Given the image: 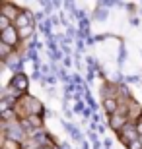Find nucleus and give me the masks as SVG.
Listing matches in <instances>:
<instances>
[{
    "label": "nucleus",
    "mask_w": 142,
    "mask_h": 149,
    "mask_svg": "<svg viewBox=\"0 0 142 149\" xmlns=\"http://www.w3.org/2000/svg\"><path fill=\"white\" fill-rule=\"evenodd\" d=\"M25 138V130H23L22 124H18V122H12L6 126V139H12V141H22Z\"/></svg>",
    "instance_id": "obj_1"
},
{
    "label": "nucleus",
    "mask_w": 142,
    "mask_h": 149,
    "mask_svg": "<svg viewBox=\"0 0 142 149\" xmlns=\"http://www.w3.org/2000/svg\"><path fill=\"white\" fill-rule=\"evenodd\" d=\"M28 76L25 74H14V77H12V81H10V89H14L16 91V95L20 93H25L28 91Z\"/></svg>",
    "instance_id": "obj_2"
},
{
    "label": "nucleus",
    "mask_w": 142,
    "mask_h": 149,
    "mask_svg": "<svg viewBox=\"0 0 142 149\" xmlns=\"http://www.w3.org/2000/svg\"><path fill=\"white\" fill-rule=\"evenodd\" d=\"M138 138H140V136H138V130H136V126H132V124H126L119 132V139L121 141H126V145L131 143V141H134V139H138Z\"/></svg>",
    "instance_id": "obj_3"
},
{
    "label": "nucleus",
    "mask_w": 142,
    "mask_h": 149,
    "mask_svg": "<svg viewBox=\"0 0 142 149\" xmlns=\"http://www.w3.org/2000/svg\"><path fill=\"white\" fill-rule=\"evenodd\" d=\"M109 126L113 128V130H117V132H121V130H123V126H126V111H123V112H115V114L111 116Z\"/></svg>",
    "instance_id": "obj_4"
},
{
    "label": "nucleus",
    "mask_w": 142,
    "mask_h": 149,
    "mask_svg": "<svg viewBox=\"0 0 142 149\" xmlns=\"http://www.w3.org/2000/svg\"><path fill=\"white\" fill-rule=\"evenodd\" d=\"M0 39H2V43L14 47V45L20 41V33H18L14 27H10V29H6V31H2V33H0Z\"/></svg>",
    "instance_id": "obj_5"
},
{
    "label": "nucleus",
    "mask_w": 142,
    "mask_h": 149,
    "mask_svg": "<svg viewBox=\"0 0 142 149\" xmlns=\"http://www.w3.org/2000/svg\"><path fill=\"white\" fill-rule=\"evenodd\" d=\"M29 25H31V16H29L28 12H22V14L16 17V27L23 29V27H29Z\"/></svg>",
    "instance_id": "obj_6"
},
{
    "label": "nucleus",
    "mask_w": 142,
    "mask_h": 149,
    "mask_svg": "<svg viewBox=\"0 0 142 149\" xmlns=\"http://www.w3.org/2000/svg\"><path fill=\"white\" fill-rule=\"evenodd\" d=\"M2 14H4L6 17H10V19H16V17L20 16V14H18V8L12 6V4H8V2L2 4Z\"/></svg>",
    "instance_id": "obj_7"
},
{
    "label": "nucleus",
    "mask_w": 142,
    "mask_h": 149,
    "mask_svg": "<svg viewBox=\"0 0 142 149\" xmlns=\"http://www.w3.org/2000/svg\"><path fill=\"white\" fill-rule=\"evenodd\" d=\"M28 109H29V112H31V114H41V103H39L37 99H28Z\"/></svg>",
    "instance_id": "obj_8"
},
{
    "label": "nucleus",
    "mask_w": 142,
    "mask_h": 149,
    "mask_svg": "<svg viewBox=\"0 0 142 149\" xmlns=\"http://www.w3.org/2000/svg\"><path fill=\"white\" fill-rule=\"evenodd\" d=\"M103 109H105V112H107V114L113 116L115 112H117V101H115V99H105L103 101Z\"/></svg>",
    "instance_id": "obj_9"
},
{
    "label": "nucleus",
    "mask_w": 142,
    "mask_h": 149,
    "mask_svg": "<svg viewBox=\"0 0 142 149\" xmlns=\"http://www.w3.org/2000/svg\"><path fill=\"white\" fill-rule=\"evenodd\" d=\"M10 50H12V47L10 45H6V43H0V58L6 62V58H8V54H10Z\"/></svg>",
    "instance_id": "obj_10"
},
{
    "label": "nucleus",
    "mask_w": 142,
    "mask_h": 149,
    "mask_svg": "<svg viewBox=\"0 0 142 149\" xmlns=\"http://www.w3.org/2000/svg\"><path fill=\"white\" fill-rule=\"evenodd\" d=\"M6 29H10V17H6L4 14H0V33L6 31Z\"/></svg>",
    "instance_id": "obj_11"
},
{
    "label": "nucleus",
    "mask_w": 142,
    "mask_h": 149,
    "mask_svg": "<svg viewBox=\"0 0 142 149\" xmlns=\"http://www.w3.org/2000/svg\"><path fill=\"white\" fill-rule=\"evenodd\" d=\"M125 60H126V49H125V45H121V49H119V66H123L125 64Z\"/></svg>",
    "instance_id": "obj_12"
},
{
    "label": "nucleus",
    "mask_w": 142,
    "mask_h": 149,
    "mask_svg": "<svg viewBox=\"0 0 142 149\" xmlns=\"http://www.w3.org/2000/svg\"><path fill=\"white\" fill-rule=\"evenodd\" d=\"M51 25H53V22H51V19H47V22L41 23V31H43L47 37H51Z\"/></svg>",
    "instance_id": "obj_13"
},
{
    "label": "nucleus",
    "mask_w": 142,
    "mask_h": 149,
    "mask_svg": "<svg viewBox=\"0 0 142 149\" xmlns=\"http://www.w3.org/2000/svg\"><path fill=\"white\" fill-rule=\"evenodd\" d=\"M33 31V25H29V27H23V29H18V33H20V39H25L29 33Z\"/></svg>",
    "instance_id": "obj_14"
},
{
    "label": "nucleus",
    "mask_w": 142,
    "mask_h": 149,
    "mask_svg": "<svg viewBox=\"0 0 142 149\" xmlns=\"http://www.w3.org/2000/svg\"><path fill=\"white\" fill-rule=\"evenodd\" d=\"M95 19H97V22H103V19H107V12H105L103 8H99V10L95 12Z\"/></svg>",
    "instance_id": "obj_15"
},
{
    "label": "nucleus",
    "mask_w": 142,
    "mask_h": 149,
    "mask_svg": "<svg viewBox=\"0 0 142 149\" xmlns=\"http://www.w3.org/2000/svg\"><path fill=\"white\" fill-rule=\"evenodd\" d=\"M126 147L129 149H142V143H140V139H134V141H131Z\"/></svg>",
    "instance_id": "obj_16"
},
{
    "label": "nucleus",
    "mask_w": 142,
    "mask_h": 149,
    "mask_svg": "<svg viewBox=\"0 0 142 149\" xmlns=\"http://www.w3.org/2000/svg\"><path fill=\"white\" fill-rule=\"evenodd\" d=\"M80 111H84V103L78 99V101H76V107H74V112H80Z\"/></svg>",
    "instance_id": "obj_17"
},
{
    "label": "nucleus",
    "mask_w": 142,
    "mask_h": 149,
    "mask_svg": "<svg viewBox=\"0 0 142 149\" xmlns=\"http://www.w3.org/2000/svg\"><path fill=\"white\" fill-rule=\"evenodd\" d=\"M125 79H126V81H131V83H134V81H140V77H138V76H126Z\"/></svg>",
    "instance_id": "obj_18"
},
{
    "label": "nucleus",
    "mask_w": 142,
    "mask_h": 149,
    "mask_svg": "<svg viewBox=\"0 0 142 149\" xmlns=\"http://www.w3.org/2000/svg\"><path fill=\"white\" fill-rule=\"evenodd\" d=\"M59 77H60V79H64V81H66V79H68V74H66L64 70H60V72H59Z\"/></svg>",
    "instance_id": "obj_19"
},
{
    "label": "nucleus",
    "mask_w": 142,
    "mask_h": 149,
    "mask_svg": "<svg viewBox=\"0 0 142 149\" xmlns=\"http://www.w3.org/2000/svg\"><path fill=\"white\" fill-rule=\"evenodd\" d=\"M10 116H12V112H10V111H6V112H2V118H4V120H6V118H10Z\"/></svg>",
    "instance_id": "obj_20"
},
{
    "label": "nucleus",
    "mask_w": 142,
    "mask_h": 149,
    "mask_svg": "<svg viewBox=\"0 0 142 149\" xmlns=\"http://www.w3.org/2000/svg\"><path fill=\"white\" fill-rule=\"evenodd\" d=\"M136 130H138V134H142V122H138V124H136Z\"/></svg>",
    "instance_id": "obj_21"
},
{
    "label": "nucleus",
    "mask_w": 142,
    "mask_h": 149,
    "mask_svg": "<svg viewBox=\"0 0 142 149\" xmlns=\"http://www.w3.org/2000/svg\"><path fill=\"white\" fill-rule=\"evenodd\" d=\"M41 149H51V147H41Z\"/></svg>",
    "instance_id": "obj_22"
}]
</instances>
